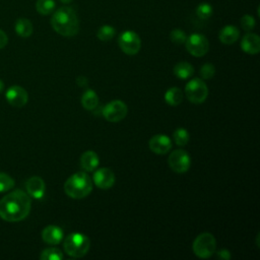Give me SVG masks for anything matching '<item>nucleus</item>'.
<instances>
[{
    "label": "nucleus",
    "mask_w": 260,
    "mask_h": 260,
    "mask_svg": "<svg viewBox=\"0 0 260 260\" xmlns=\"http://www.w3.org/2000/svg\"><path fill=\"white\" fill-rule=\"evenodd\" d=\"M31 207L30 196L22 190L16 189L0 200V217L9 222L24 219Z\"/></svg>",
    "instance_id": "f257e3e1"
},
{
    "label": "nucleus",
    "mask_w": 260,
    "mask_h": 260,
    "mask_svg": "<svg viewBox=\"0 0 260 260\" xmlns=\"http://www.w3.org/2000/svg\"><path fill=\"white\" fill-rule=\"evenodd\" d=\"M51 25L53 29L63 37H73L79 30V21L75 11L67 6L58 8L52 18Z\"/></svg>",
    "instance_id": "f03ea898"
},
{
    "label": "nucleus",
    "mask_w": 260,
    "mask_h": 260,
    "mask_svg": "<svg viewBox=\"0 0 260 260\" xmlns=\"http://www.w3.org/2000/svg\"><path fill=\"white\" fill-rule=\"evenodd\" d=\"M66 195L72 199H82L92 191V181L85 172H77L71 175L64 183Z\"/></svg>",
    "instance_id": "7ed1b4c3"
},
{
    "label": "nucleus",
    "mask_w": 260,
    "mask_h": 260,
    "mask_svg": "<svg viewBox=\"0 0 260 260\" xmlns=\"http://www.w3.org/2000/svg\"><path fill=\"white\" fill-rule=\"evenodd\" d=\"M63 248L68 256L81 258L87 254L90 248V240L84 234L72 233L65 238Z\"/></svg>",
    "instance_id": "20e7f679"
},
{
    "label": "nucleus",
    "mask_w": 260,
    "mask_h": 260,
    "mask_svg": "<svg viewBox=\"0 0 260 260\" xmlns=\"http://www.w3.org/2000/svg\"><path fill=\"white\" fill-rule=\"evenodd\" d=\"M192 250L193 253L201 259L211 257L216 250V241L214 236L210 233L199 234L192 244Z\"/></svg>",
    "instance_id": "39448f33"
},
{
    "label": "nucleus",
    "mask_w": 260,
    "mask_h": 260,
    "mask_svg": "<svg viewBox=\"0 0 260 260\" xmlns=\"http://www.w3.org/2000/svg\"><path fill=\"white\" fill-rule=\"evenodd\" d=\"M185 94L192 104H202L208 95V87L201 78H193L185 85Z\"/></svg>",
    "instance_id": "423d86ee"
},
{
    "label": "nucleus",
    "mask_w": 260,
    "mask_h": 260,
    "mask_svg": "<svg viewBox=\"0 0 260 260\" xmlns=\"http://www.w3.org/2000/svg\"><path fill=\"white\" fill-rule=\"evenodd\" d=\"M127 105L120 100H114L108 103L102 110L103 117L111 123H117L122 121L127 116Z\"/></svg>",
    "instance_id": "0eeeda50"
},
{
    "label": "nucleus",
    "mask_w": 260,
    "mask_h": 260,
    "mask_svg": "<svg viewBox=\"0 0 260 260\" xmlns=\"http://www.w3.org/2000/svg\"><path fill=\"white\" fill-rule=\"evenodd\" d=\"M168 164L171 170L177 174H184L189 171L191 157L184 149H176L168 157Z\"/></svg>",
    "instance_id": "6e6552de"
},
{
    "label": "nucleus",
    "mask_w": 260,
    "mask_h": 260,
    "mask_svg": "<svg viewBox=\"0 0 260 260\" xmlns=\"http://www.w3.org/2000/svg\"><path fill=\"white\" fill-rule=\"evenodd\" d=\"M120 49L127 55H135L140 51L141 41L139 36L133 30H125L118 38Z\"/></svg>",
    "instance_id": "1a4fd4ad"
},
{
    "label": "nucleus",
    "mask_w": 260,
    "mask_h": 260,
    "mask_svg": "<svg viewBox=\"0 0 260 260\" xmlns=\"http://www.w3.org/2000/svg\"><path fill=\"white\" fill-rule=\"evenodd\" d=\"M186 50L194 57H202L209 50V42L203 35L192 34L185 42Z\"/></svg>",
    "instance_id": "9d476101"
},
{
    "label": "nucleus",
    "mask_w": 260,
    "mask_h": 260,
    "mask_svg": "<svg viewBox=\"0 0 260 260\" xmlns=\"http://www.w3.org/2000/svg\"><path fill=\"white\" fill-rule=\"evenodd\" d=\"M5 98L8 104L15 108H21L25 106L28 101L27 91L19 85L10 86L5 92Z\"/></svg>",
    "instance_id": "9b49d317"
},
{
    "label": "nucleus",
    "mask_w": 260,
    "mask_h": 260,
    "mask_svg": "<svg viewBox=\"0 0 260 260\" xmlns=\"http://www.w3.org/2000/svg\"><path fill=\"white\" fill-rule=\"evenodd\" d=\"M95 172L93 173V183L95 184V186H98L100 189L103 190H107L113 187V185L115 184V174L114 172L109 169V168H100V169H95Z\"/></svg>",
    "instance_id": "f8f14e48"
},
{
    "label": "nucleus",
    "mask_w": 260,
    "mask_h": 260,
    "mask_svg": "<svg viewBox=\"0 0 260 260\" xmlns=\"http://www.w3.org/2000/svg\"><path fill=\"white\" fill-rule=\"evenodd\" d=\"M149 149L155 154L168 153L172 148V141L168 135L156 134L148 141Z\"/></svg>",
    "instance_id": "ddd939ff"
},
{
    "label": "nucleus",
    "mask_w": 260,
    "mask_h": 260,
    "mask_svg": "<svg viewBox=\"0 0 260 260\" xmlns=\"http://www.w3.org/2000/svg\"><path fill=\"white\" fill-rule=\"evenodd\" d=\"M25 188H26L27 194L30 197H32L35 199H41L45 195L46 184L41 177L32 176L26 181Z\"/></svg>",
    "instance_id": "4468645a"
},
{
    "label": "nucleus",
    "mask_w": 260,
    "mask_h": 260,
    "mask_svg": "<svg viewBox=\"0 0 260 260\" xmlns=\"http://www.w3.org/2000/svg\"><path fill=\"white\" fill-rule=\"evenodd\" d=\"M42 239L48 245H58L63 240V231L58 225H47L42 231Z\"/></svg>",
    "instance_id": "2eb2a0df"
},
{
    "label": "nucleus",
    "mask_w": 260,
    "mask_h": 260,
    "mask_svg": "<svg viewBox=\"0 0 260 260\" xmlns=\"http://www.w3.org/2000/svg\"><path fill=\"white\" fill-rule=\"evenodd\" d=\"M241 48L247 54H258L260 51V38L258 35L248 31V34H246L241 41Z\"/></svg>",
    "instance_id": "dca6fc26"
},
{
    "label": "nucleus",
    "mask_w": 260,
    "mask_h": 260,
    "mask_svg": "<svg viewBox=\"0 0 260 260\" xmlns=\"http://www.w3.org/2000/svg\"><path fill=\"white\" fill-rule=\"evenodd\" d=\"M100 165V157L93 150H86L80 156V166L85 172H93Z\"/></svg>",
    "instance_id": "f3484780"
},
{
    "label": "nucleus",
    "mask_w": 260,
    "mask_h": 260,
    "mask_svg": "<svg viewBox=\"0 0 260 260\" xmlns=\"http://www.w3.org/2000/svg\"><path fill=\"white\" fill-rule=\"evenodd\" d=\"M239 37H240V31L234 25L223 26L218 34L219 41L224 45H232V44L236 43L238 41Z\"/></svg>",
    "instance_id": "a211bd4d"
},
{
    "label": "nucleus",
    "mask_w": 260,
    "mask_h": 260,
    "mask_svg": "<svg viewBox=\"0 0 260 260\" xmlns=\"http://www.w3.org/2000/svg\"><path fill=\"white\" fill-rule=\"evenodd\" d=\"M81 105L87 111H93L99 107V95L93 89H86L81 96Z\"/></svg>",
    "instance_id": "6ab92c4d"
},
{
    "label": "nucleus",
    "mask_w": 260,
    "mask_h": 260,
    "mask_svg": "<svg viewBox=\"0 0 260 260\" xmlns=\"http://www.w3.org/2000/svg\"><path fill=\"white\" fill-rule=\"evenodd\" d=\"M183 92L179 87H171L165 93V102L171 107L179 106L183 101Z\"/></svg>",
    "instance_id": "aec40b11"
},
{
    "label": "nucleus",
    "mask_w": 260,
    "mask_h": 260,
    "mask_svg": "<svg viewBox=\"0 0 260 260\" xmlns=\"http://www.w3.org/2000/svg\"><path fill=\"white\" fill-rule=\"evenodd\" d=\"M14 28H15L16 34L21 38L30 37V35L32 34V30H34L32 24H31L30 20H28L27 18H18L15 21Z\"/></svg>",
    "instance_id": "412c9836"
},
{
    "label": "nucleus",
    "mask_w": 260,
    "mask_h": 260,
    "mask_svg": "<svg viewBox=\"0 0 260 260\" xmlns=\"http://www.w3.org/2000/svg\"><path fill=\"white\" fill-rule=\"evenodd\" d=\"M174 74L181 79H187L190 78L194 73V68L189 62H179L174 66Z\"/></svg>",
    "instance_id": "4be33fe9"
},
{
    "label": "nucleus",
    "mask_w": 260,
    "mask_h": 260,
    "mask_svg": "<svg viewBox=\"0 0 260 260\" xmlns=\"http://www.w3.org/2000/svg\"><path fill=\"white\" fill-rule=\"evenodd\" d=\"M173 138L177 145L185 146L190 140V134L185 128H177L173 133Z\"/></svg>",
    "instance_id": "5701e85b"
},
{
    "label": "nucleus",
    "mask_w": 260,
    "mask_h": 260,
    "mask_svg": "<svg viewBox=\"0 0 260 260\" xmlns=\"http://www.w3.org/2000/svg\"><path fill=\"white\" fill-rule=\"evenodd\" d=\"M41 260H62L63 259V253L58 248H47L43 250V252L40 255Z\"/></svg>",
    "instance_id": "b1692460"
},
{
    "label": "nucleus",
    "mask_w": 260,
    "mask_h": 260,
    "mask_svg": "<svg viewBox=\"0 0 260 260\" xmlns=\"http://www.w3.org/2000/svg\"><path fill=\"white\" fill-rule=\"evenodd\" d=\"M37 11L40 14L48 15L55 9V1L54 0H38L36 3Z\"/></svg>",
    "instance_id": "393cba45"
},
{
    "label": "nucleus",
    "mask_w": 260,
    "mask_h": 260,
    "mask_svg": "<svg viewBox=\"0 0 260 260\" xmlns=\"http://www.w3.org/2000/svg\"><path fill=\"white\" fill-rule=\"evenodd\" d=\"M116 30L113 26L105 24L99 28V30L96 31V37L102 42H108L114 38Z\"/></svg>",
    "instance_id": "a878e982"
},
{
    "label": "nucleus",
    "mask_w": 260,
    "mask_h": 260,
    "mask_svg": "<svg viewBox=\"0 0 260 260\" xmlns=\"http://www.w3.org/2000/svg\"><path fill=\"white\" fill-rule=\"evenodd\" d=\"M212 6L209 4V3H200L197 8H196V15L202 19V20H205V19H208L211 15H212Z\"/></svg>",
    "instance_id": "bb28decb"
},
{
    "label": "nucleus",
    "mask_w": 260,
    "mask_h": 260,
    "mask_svg": "<svg viewBox=\"0 0 260 260\" xmlns=\"http://www.w3.org/2000/svg\"><path fill=\"white\" fill-rule=\"evenodd\" d=\"M14 187V180L5 173H0V193L11 190Z\"/></svg>",
    "instance_id": "cd10ccee"
},
{
    "label": "nucleus",
    "mask_w": 260,
    "mask_h": 260,
    "mask_svg": "<svg viewBox=\"0 0 260 260\" xmlns=\"http://www.w3.org/2000/svg\"><path fill=\"white\" fill-rule=\"evenodd\" d=\"M170 39L171 41L176 44V45H182V44H185L186 42V39H187V36L185 34L184 30L180 29V28H175L171 31L170 34Z\"/></svg>",
    "instance_id": "c85d7f7f"
},
{
    "label": "nucleus",
    "mask_w": 260,
    "mask_h": 260,
    "mask_svg": "<svg viewBox=\"0 0 260 260\" xmlns=\"http://www.w3.org/2000/svg\"><path fill=\"white\" fill-rule=\"evenodd\" d=\"M200 76L203 79H210L214 76L215 74V68L213 66V64L211 63H205L204 65L201 66L200 68Z\"/></svg>",
    "instance_id": "c756f323"
},
{
    "label": "nucleus",
    "mask_w": 260,
    "mask_h": 260,
    "mask_svg": "<svg viewBox=\"0 0 260 260\" xmlns=\"http://www.w3.org/2000/svg\"><path fill=\"white\" fill-rule=\"evenodd\" d=\"M255 24H256V21L254 17L250 14H245L241 18V26L246 31H251L255 27Z\"/></svg>",
    "instance_id": "7c9ffc66"
},
{
    "label": "nucleus",
    "mask_w": 260,
    "mask_h": 260,
    "mask_svg": "<svg viewBox=\"0 0 260 260\" xmlns=\"http://www.w3.org/2000/svg\"><path fill=\"white\" fill-rule=\"evenodd\" d=\"M217 256L222 260H230L231 259V252L228 249H220L217 252Z\"/></svg>",
    "instance_id": "2f4dec72"
},
{
    "label": "nucleus",
    "mask_w": 260,
    "mask_h": 260,
    "mask_svg": "<svg viewBox=\"0 0 260 260\" xmlns=\"http://www.w3.org/2000/svg\"><path fill=\"white\" fill-rule=\"evenodd\" d=\"M8 43V37L7 35L2 30L0 29V49L4 48Z\"/></svg>",
    "instance_id": "473e14b6"
},
{
    "label": "nucleus",
    "mask_w": 260,
    "mask_h": 260,
    "mask_svg": "<svg viewBox=\"0 0 260 260\" xmlns=\"http://www.w3.org/2000/svg\"><path fill=\"white\" fill-rule=\"evenodd\" d=\"M76 82H77V84H78L79 86L84 87V86L87 84V79H86L84 76H79V77H77Z\"/></svg>",
    "instance_id": "72a5a7b5"
},
{
    "label": "nucleus",
    "mask_w": 260,
    "mask_h": 260,
    "mask_svg": "<svg viewBox=\"0 0 260 260\" xmlns=\"http://www.w3.org/2000/svg\"><path fill=\"white\" fill-rule=\"evenodd\" d=\"M4 87H5V84H4V82L2 81V79H0V92L3 91Z\"/></svg>",
    "instance_id": "f704fd0d"
},
{
    "label": "nucleus",
    "mask_w": 260,
    "mask_h": 260,
    "mask_svg": "<svg viewBox=\"0 0 260 260\" xmlns=\"http://www.w3.org/2000/svg\"><path fill=\"white\" fill-rule=\"evenodd\" d=\"M60 1H61L62 3H66V4H67V3H70L72 0H60Z\"/></svg>",
    "instance_id": "c9c22d12"
}]
</instances>
